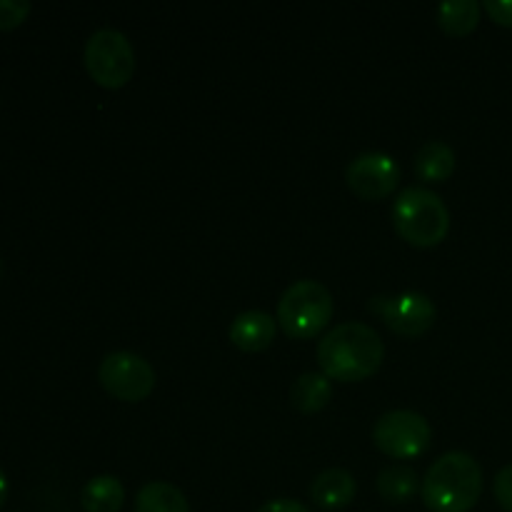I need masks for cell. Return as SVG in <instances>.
I'll return each mask as SVG.
<instances>
[{
    "instance_id": "cell-1",
    "label": "cell",
    "mask_w": 512,
    "mask_h": 512,
    "mask_svg": "<svg viewBox=\"0 0 512 512\" xmlns=\"http://www.w3.org/2000/svg\"><path fill=\"white\" fill-rule=\"evenodd\" d=\"M385 345L378 330L365 323H343L318 343V363L323 375L338 383H360L378 373Z\"/></svg>"
},
{
    "instance_id": "cell-2",
    "label": "cell",
    "mask_w": 512,
    "mask_h": 512,
    "mask_svg": "<svg viewBox=\"0 0 512 512\" xmlns=\"http://www.w3.org/2000/svg\"><path fill=\"white\" fill-rule=\"evenodd\" d=\"M420 495L433 512H470L483 495V468L463 450L445 453L425 473Z\"/></svg>"
},
{
    "instance_id": "cell-3",
    "label": "cell",
    "mask_w": 512,
    "mask_h": 512,
    "mask_svg": "<svg viewBox=\"0 0 512 512\" xmlns=\"http://www.w3.org/2000/svg\"><path fill=\"white\" fill-rule=\"evenodd\" d=\"M393 225L405 243L435 248L450 230V213L443 198L428 188H405L393 203Z\"/></svg>"
},
{
    "instance_id": "cell-4",
    "label": "cell",
    "mask_w": 512,
    "mask_h": 512,
    "mask_svg": "<svg viewBox=\"0 0 512 512\" xmlns=\"http://www.w3.org/2000/svg\"><path fill=\"white\" fill-rule=\"evenodd\" d=\"M333 313V295L318 280H298L278 300V325L293 340L318 338L330 325Z\"/></svg>"
},
{
    "instance_id": "cell-5",
    "label": "cell",
    "mask_w": 512,
    "mask_h": 512,
    "mask_svg": "<svg viewBox=\"0 0 512 512\" xmlns=\"http://www.w3.org/2000/svg\"><path fill=\"white\" fill-rule=\"evenodd\" d=\"M85 70L100 88L118 90L135 75V50L115 28H100L85 43Z\"/></svg>"
},
{
    "instance_id": "cell-6",
    "label": "cell",
    "mask_w": 512,
    "mask_h": 512,
    "mask_svg": "<svg viewBox=\"0 0 512 512\" xmlns=\"http://www.w3.org/2000/svg\"><path fill=\"white\" fill-rule=\"evenodd\" d=\"M433 430L420 413L393 410L385 413L373 428V443L383 455L393 460H415L430 448Z\"/></svg>"
},
{
    "instance_id": "cell-7",
    "label": "cell",
    "mask_w": 512,
    "mask_h": 512,
    "mask_svg": "<svg viewBox=\"0 0 512 512\" xmlns=\"http://www.w3.org/2000/svg\"><path fill=\"white\" fill-rule=\"evenodd\" d=\"M98 380L105 393L123 403H140L155 390V370L143 355L118 350L105 355L98 368Z\"/></svg>"
},
{
    "instance_id": "cell-8",
    "label": "cell",
    "mask_w": 512,
    "mask_h": 512,
    "mask_svg": "<svg viewBox=\"0 0 512 512\" xmlns=\"http://www.w3.org/2000/svg\"><path fill=\"white\" fill-rule=\"evenodd\" d=\"M370 313L380 315L383 323L400 338H420L428 333L438 318V308L433 300L418 290H408L400 295H378L368 303Z\"/></svg>"
},
{
    "instance_id": "cell-9",
    "label": "cell",
    "mask_w": 512,
    "mask_h": 512,
    "mask_svg": "<svg viewBox=\"0 0 512 512\" xmlns=\"http://www.w3.org/2000/svg\"><path fill=\"white\" fill-rule=\"evenodd\" d=\"M345 180L360 200H383L398 188L400 165L388 153H360L350 160Z\"/></svg>"
},
{
    "instance_id": "cell-10",
    "label": "cell",
    "mask_w": 512,
    "mask_h": 512,
    "mask_svg": "<svg viewBox=\"0 0 512 512\" xmlns=\"http://www.w3.org/2000/svg\"><path fill=\"white\" fill-rule=\"evenodd\" d=\"M278 333V320L263 310H245L230 325V343L243 353H260L270 348Z\"/></svg>"
},
{
    "instance_id": "cell-11",
    "label": "cell",
    "mask_w": 512,
    "mask_h": 512,
    "mask_svg": "<svg viewBox=\"0 0 512 512\" xmlns=\"http://www.w3.org/2000/svg\"><path fill=\"white\" fill-rule=\"evenodd\" d=\"M355 495H358V480L345 468L323 470L320 475H315L313 485H310V498L323 510L348 508Z\"/></svg>"
},
{
    "instance_id": "cell-12",
    "label": "cell",
    "mask_w": 512,
    "mask_h": 512,
    "mask_svg": "<svg viewBox=\"0 0 512 512\" xmlns=\"http://www.w3.org/2000/svg\"><path fill=\"white\" fill-rule=\"evenodd\" d=\"M415 173L425 183H445L455 173V150L443 140H430L415 155Z\"/></svg>"
},
{
    "instance_id": "cell-13",
    "label": "cell",
    "mask_w": 512,
    "mask_h": 512,
    "mask_svg": "<svg viewBox=\"0 0 512 512\" xmlns=\"http://www.w3.org/2000/svg\"><path fill=\"white\" fill-rule=\"evenodd\" d=\"M333 400V383L323 373H305L290 388V403L298 413H320Z\"/></svg>"
},
{
    "instance_id": "cell-14",
    "label": "cell",
    "mask_w": 512,
    "mask_h": 512,
    "mask_svg": "<svg viewBox=\"0 0 512 512\" xmlns=\"http://www.w3.org/2000/svg\"><path fill=\"white\" fill-rule=\"evenodd\" d=\"M125 503V488L115 475H95L80 493L85 512H120Z\"/></svg>"
},
{
    "instance_id": "cell-15",
    "label": "cell",
    "mask_w": 512,
    "mask_h": 512,
    "mask_svg": "<svg viewBox=\"0 0 512 512\" xmlns=\"http://www.w3.org/2000/svg\"><path fill=\"white\" fill-rule=\"evenodd\" d=\"M375 488H378L380 498L385 503L405 505L418 495L420 478L408 465H390V468L380 470L378 480H375Z\"/></svg>"
},
{
    "instance_id": "cell-16",
    "label": "cell",
    "mask_w": 512,
    "mask_h": 512,
    "mask_svg": "<svg viewBox=\"0 0 512 512\" xmlns=\"http://www.w3.org/2000/svg\"><path fill=\"white\" fill-rule=\"evenodd\" d=\"M135 512H190L183 490L165 480H153L143 485L135 495Z\"/></svg>"
},
{
    "instance_id": "cell-17",
    "label": "cell",
    "mask_w": 512,
    "mask_h": 512,
    "mask_svg": "<svg viewBox=\"0 0 512 512\" xmlns=\"http://www.w3.org/2000/svg\"><path fill=\"white\" fill-rule=\"evenodd\" d=\"M480 23L478 0H445L438 8V25L453 38H465Z\"/></svg>"
},
{
    "instance_id": "cell-18",
    "label": "cell",
    "mask_w": 512,
    "mask_h": 512,
    "mask_svg": "<svg viewBox=\"0 0 512 512\" xmlns=\"http://www.w3.org/2000/svg\"><path fill=\"white\" fill-rule=\"evenodd\" d=\"M30 15L28 0H0V30H13Z\"/></svg>"
},
{
    "instance_id": "cell-19",
    "label": "cell",
    "mask_w": 512,
    "mask_h": 512,
    "mask_svg": "<svg viewBox=\"0 0 512 512\" xmlns=\"http://www.w3.org/2000/svg\"><path fill=\"white\" fill-rule=\"evenodd\" d=\"M493 493L505 512H512V465H505L493 480Z\"/></svg>"
},
{
    "instance_id": "cell-20",
    "label": "cell",
    "mask_w": 512,
    "mask_h": 512,
    "mask_svg": "<svg viewBox=\"0 0 512 512\" xmlns=\"http://www.w3.org/2000/svg\"><path fill=\"white\" fill-rule=\"evenodd\" d=\"M488 10L490 18L498 25H505V28H512V0H488L483 5Z\"/></svg>"
},
{
    "instance_id": "cell-21",
    "label": "cell",
    "mask_w": 512,
    "mask_h": 512,
    "mask_svg": "<svg viewBox=\"0 0 512 512\" xmlns=\"http://www.w3.org/2000/svg\"><path fill=\"white\" fill-rule=\"evenodd\" d=\"M258 512H310V510L305 508L303 503H298V500L280 498V500H270V503H265Z\"/></svg>"
},
{
    "instance_id": "cell-22",
    "label": "cell",
    "mask_w": 512,
    "mask_h": 512,
    "mask_svg": "<svg viewBox=\"0 0 512 512\" xmlns=\"http://www.w3.org/2000/svg\"><path fill=\"white\" fill-rule=\"evenodd\" d=\"M5 500H8V478H5V473L0 470V508L5 505Z\"/></svg>"
},
{
    "instance_id": "cell-23",
    "label": "cell",
    "mask_w": 512,
    "mask_h": 512,
    "mask_svg": "<svg viewBox=\"0 0 512 512\" xmlns=\"http://www.w3.org/2000/svg\"><path fill=\"white\" fill-rule=\"evenodd\" d=\"M0 273H3V263H0Z\"/></svg>"
}]
</instances>
